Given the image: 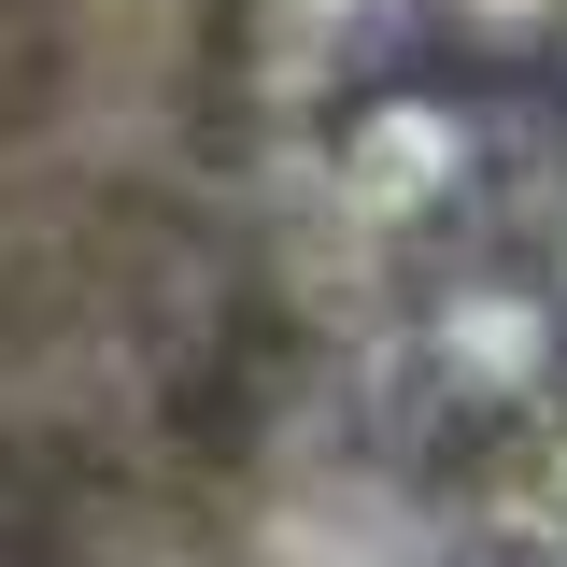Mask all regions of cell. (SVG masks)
<instances>
[{
	"mask_svg": "<svg viewBox=\"0 0 567 567\" xmlns=\"http://www.w3.org/2000/svg\"><path fill=\"white\" fill-rule=\"evenodd\" d=\"M454 171V114H383V128L354 142V199H412Z\"/></svg>",
	"mask_w": 567,
	"mask_h": 567,
	"instance_id": "cell-1",
	"label": "cell"
},
{
	"mask_svg": "<svg viewBox=\"0 0 567 567\" xmlns=\"http://www.w3.org/2000/svg\"><path fill=\"white\" fill-rule=\"evenodd\" d=\"M454 14H483V29H554L567 0H454Z\"/></svg>",
	"mask_w": 567,
	"mask_h": 567,
	"instance_id": "cell-2",
	"label": "cell"
}]
</instances>
